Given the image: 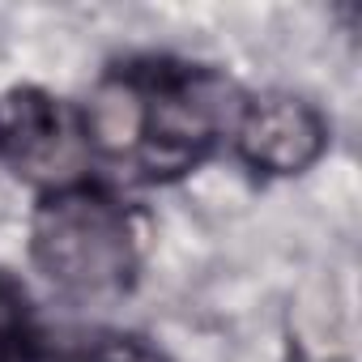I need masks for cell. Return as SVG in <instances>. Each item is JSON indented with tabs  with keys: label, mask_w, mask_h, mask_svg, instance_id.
Instances as JSON below:
<instances>
[{
	"label": "cell",
	"mask_w": 362,
	"mask_h": 362,
	"mask_svg": "<svg viewBox=\"0 0 362 362\" xmlns=\"http://www.w3.org/2000/svg\"><path fill=\"white\" fill-rule=\"evenodd\" d=\"M30 256L60 290L115 294L141 260L136 222L124 201L86 179L47 188L30 214Z\"/></svg>",
	"instance_id": "1"
},
{
	"label": "cell",
	"mask_w": 362,
	"mask_h": 362,
	"mask_svg": "<svg viewBox=\"0 0 362 362\" xmlns=\"http://www.w3.org/2000/svg\"><path fill=\"white\" fill-rule=\"evenodd\" d=\"M149 86V136L136 153L149 179H175L192 170L239 119L243 94L209 69L153 64Z\"/></svg>",
	"instance_id": "2"
},
{
	"label": "cell",
	"mask_w": 362,
	"mask_h": 362,
	"mask_svg": "<svg viewBox=\"0 0 362 362\" xmlns=\"http://www.w3.org/2000/svg\"><path fill=\"white\" fill-rule=\"evenodd\" d=\"M230 141L247 170L269 179H294L324 158L328 119L320 115L315 103L298 94H260V98H243Z\"/></svg>",
	"instance_id": "3"
},
{
	"label": "cell",
	"mask_w": 362,
	"mask_h": 362,
	"mask_svg": "<svg viewBox=\"0 0 362 362\" xmlns=\"http://www.w3.org/2000/svg\"><path fill=\"white\" fill-rule=\"evenodd\" d=\"M0 153H5L18 170L47 188L77 184V158L86 153L77 124L64 115V107L35 90L18 86L9 94H0Z\"/></svg>",
	"instance_id": "4"
},
{
	"label": "cell",
	"mask_w": 362,
	"mask_h": 362,
	"mask_svg": "<svg viewBox=\"0 0 362 362\" xmlns=\"http://www.w3.org/2000/svg\"><path fill=\"white\" fill-rule=\"evenodd\" d=\"M77 132L94 158H136L149 136V86L141 69H115L94 81L77 111Z\"/></svg>",
	"instance_id": "5"
},
{
	"label": "cell",
	"mask_w": 362,
	"mask_h": 362,
	"mask_svg": "<svg viewBox=\"0 0 362 362\" xmlns=\"http://www.w3.org/2000/svg\"><path fill=\"white\" fill-rule=\"evenodd\" d=\"M56 362H166L153 345H145L141 337H98L81 349L60 354Z\"/></svg>",
	"instance_id": "6"
},
{
	"label": "cell",
	"mask_w": 362,
	"mask_h": 362,
	"mask_svg": "<svg viewBox=\"0 0 362 362\" xmlns=\"http://www.w3.org/2000/svg\"><path fill=\"white\" fill-rule=\"evenodd\" d=\"M0 341L5 345H26V294L18 290V281H9L0 273Z\"/></svg>",
	"instance_id": "7"
}]
</instances>
